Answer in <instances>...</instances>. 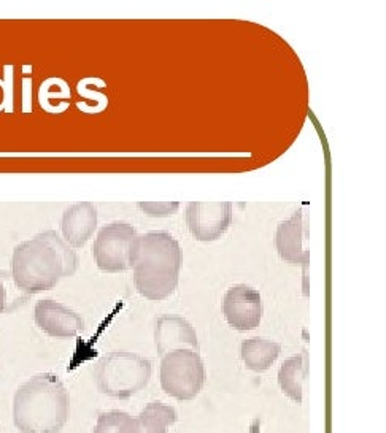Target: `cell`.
<instances>
[{"instance_id":"6da1fadb","label":"cell","mask_w":386,"mask_h":433,"mask_svg":"<svg viewBox=\"0 0 386 433\" xmlns=\"http://www.w3.org/2000/svg\"><path fill=\"white\" fill-rule=\"evenodd\" d=\"M80 259L56 230H45L19 243L12 256V276L24 294L51 291L61 278L76 273Z\"/></svg>"},{"instance_id":"7a4b0ae2","label":"cell","mask_w":386,"mask_h":433,"mask_svg":"<svg viewBox=\"0 0 386 433\" xmlns=\"http://www.w3.org/2000/svg\"><path fill=\"white\" fill-rule=\"evenodd\" d=\"M69 414V390L53 373L35 374L13 397V424L21 433H61Z\"/></svg>"},{"instance_id":"3957f363","label":"cell","mask_w":386,"mask_h":433,"mask_svg":"<svg viewBox=\"0 0 386 433\" xmlns=\"http://www.w3.org/2000/svg\"><path fill=\"white\" fill-rule=\"evenodd\" d=\"M183 264L181 246L167 232L137 237L132 253L134 284L148 300H166L178 286Z\"/></svg>"},{"instance_id":"277c9868","label":"cell","mask_w":386,"mask_h":433,"mask_svg":"<svg viewBox=\"0 0 386 433\" xmlns=\"http://www.w3.org/2000/svg\"><path fill=\"white\" fill-rule=\"evenodd\" d=\"M153 363L140 354L127 351L105 352L94 367L99 392L110 398L127 400L148 386Z\"/></svg>"},{"instance_id":"5b68a950","label":"cell","mask_w":386,"mask_h":433,"mask_svg":"<svg viewBox=\"0 0 386 433\" xmlns=\"http://www.w3.org/2000/svg\"><path fill=\"white\" fill-rule=\"evenodd\" d=\"M161 359L162 390L180 401L196 398L205 382V367L199 351L175 349Z\"/></svg>"},{"instance_id":"8992f818","label":"cell","mask_w":386,"mask_h":433,"mask_svg":"<svg viewBox=\"0 0 386 433\" xmlns=\"http://www.w3.org/2000/svg\"><path fill=\"white\" fill-rule=\"evenodd\" d=\"M137 237V230L126 223L103 226L97 232L92 246L94 261L99 270L107 273L129 270L132 267V253Z\"/></svg>"},{"instance_id":"52a82bcc","label":"cell","mask_w":386,"mask_h":433,"mask_svg":"<svg viewBox=\"0 0 386 433\" xmlns=\"http://www.w3.org/2000/svg\"><path fill=\"white\" fill-rule=\"evenodd\" d=\"M186 227L196 240L211 243L223 237L232 224L230 201H191L185 211Z\"/></svg>"},{"instance_id":"ba28073f","label":"cell","mask_w":386,"mask_h":433,"mask_svg":"<svg viewBox=\"0 0 386 433\" xmlns=\"http://www.w3.org/2000/svg\"><path fill=\"white\" fill-rule=\"evenodd\" d=\"M221 308H223L227 324L238 332H249L256 329L264 313L261 294L246 284H237L227 289Z\"/></svg>"},{"instance_id":"9c48e42d","label":"cell","mask_w":386,"mask_h":433,"mask_svg":"<svg viewBox=\"0 0 386 433\" xmlns=\"http://www.w3.org/2000/svg\"><path fill=\"white\" fill-rule=\"evenodd\" d=\"M34 321L43 333L54 338H73L84 330V321L78 313L51 298L37 302Z\"/></svg>"},{"instance_id":"30bf717a","label":"cell","mask_w":386,"mask_h":433,"mask_svg":"<svg viewBox=\"0 0 386 433\" xmlns=\"http://www.w3.org/2000/svg\"><path fill=\"white\" fill-rule=\"evenodd\" d=\"M154 343L159 357L175 349L199 351L196 329L178 314H161L154 324Z\"/></svg>"},{"instance_id":"8fae6325","label":"cell","mask_w":386,"mask_h":433,"mask_svg":"<svg viewBox=\"0 0 386 433\" xmlns=\"http://www.w3.org/2000/svg\"><path fill=\"white\" fill-rule=\"evenodd\" d=\"M275 246L280 257L288 264L308 265L310 253L305 245L304 232V209L299 208L296 213L280 223L275 232Z\"/></svg>"},{"instance_id":"7c38bea8","label":"cell","mask_w":386,"mask_h":433,"mask_svg":"<svg viewBox=\"0 0 386 433\" xmlns=\"http://www.w3.org/2000/svg\"><path fill=\"white\" fill-rule=\"evenodd\" d=\"M97 209L91 201L73 203L61 218L62 240L70 248H83L97 230Z\"/></svg>"},{"instance_id":"4fadbf2b","label":"cell","mask_w":386,"mask_h":433,"mask_svg":"<svg viewBox=\"0 0 386 433\" xmlns=\"http://www.w3.org/2000/svg\"><path fill=\"white\" fill-rule=\"evenodd\" d=\"M282 352V346L266 338H248L240 344V357L245 367L253 373H264L274 365Z\"/></svg>"},{"instance_id":"5bb4252c","label":"cell","mask_w":386,"mask_h":433,"mask_svg":"<svg viewBox=\"0 0 386 433\" xmlns=\"http://www.w3.org/2000/svg\"><path fill=\"white\" fill-rule=\"evenodd\" d=\"M307 376V354H296L283 362L278 370V386L288 398L296 403L304 400V381Z\"/></svg>"},{"instance_id":"9a60e30c","label":"cell","mask_w":386,"mask_h":433,"mask_svg":"<svg viewBox=\"0 0 386 433\" xmlns=\"http://www.w3.org/2000/svg\"><path fill=\"white\" fill-rule=\"evenodd\" d=\"M178 420V414L173 406L162 401L148 403L137 416L140 433H167L169 427Z\"/></svg>"},{"instance_id":"2e32d148","label":"cell","mask_w":386,"mask_h":433,"mask_svg":"<svg viewBox=\"0 0 386 433\" xmlns=\"http://www.w3.org/2000/svg\"><path fill=\"white\" fill-rule=\"evenodd\" d=\"M92 433H140L137 417L124 411L102 412Z\"/></svg>"},{"instance_id":"e0dca14e","label":"cell","mask_w":386,"mask_h":433,"mask_svg":"<svg viewBox=\"0 0 386 433\" xmlns=\"http://www.w3.org/2000/svg\"><path fill=\"white\" fill-rule=\"evenodd\" d=\"M139 208L148 216H169L177 213L178 201H140Z\"/></svg>"},{"instance_id":"ac0fdd59","label":"cell","mask_w":386,"mask_h":433,"mask_svg":"<svg viewBox=\"0 0 386 433\" xmlns=\"http://www.w3.org/2000/svg\"><path fill=\"white\" fill-rule=\"evenodd\" d=\"M12 72L13 67L7 65L5 73L7 80H0V111H13V86H12Z\"/></svg>"},{"instance_id":"d6986e66","label":"cell","mask_w":386,"mask_h":433,"mask_svg":"<svg viewBox=\"0 0 386 433\" xmlns=\"http://www.w3.org/2000/svg\"><path fill=\"white\" fill-rule=\"evenodd\" d=\"M5 308H7V289L2 276H0V314L5 311Z\"/></svg>"}]
</instances>
